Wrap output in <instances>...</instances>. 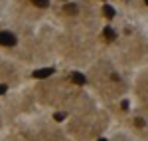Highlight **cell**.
Returning a JSON list of instances; mask_svg holds the SVG:
<instances>
[{"label":"cell","mask_w":148,"mask_h":141,"mask_svg":"<svg viewBox=\"0 0 148 141\" xmlns=\"http://www.w3.org/2000/svg\"><path fill=\"white\" fill-rule=\"evenodd\" d=\"M0 46H6V48L16 46V36L10 34V32H6V30H2V32H0Z\"/></svg>","instance_id":"cell-1"},{"label":"cell","mask_w":148,"mask_h":141,"mask_svg":"<svg viewBox=\"0 0 148 141\" xmlns=\"http://www.w3.org/2000/svg\"><path fill=\"white\" fill-rule=\"evenodd\" d=\"M51 74H53V68H44V70H36L34 78L36 80H44V78H49Z\"/></svg>","instance_id":"cell-2"},{"label":"cell","mask_w":148,"mask_h":141,"mask_svg":"<svg viewBox=\"0 0 148 141\" xmlns=\"http://www.w3.org/2000/svg\"><path fill=\"white\" fill-rule=\"evenodd\" d=\"M71 80H73L75 83H79V85H83V83L87 82V80H85V76L79 74V72H73V74H71Z\"/></svg>","instance_id":"cell-3"},{"label":"cell","mask_w":148,"mask_h":141,"mask_svg":"<svg viewBox=\"0 0 148 141\" xmlns=\"http://www.w3.org/2000/svg\"><path fill=\"white\" fill-rule=\"evenodd\" d=\"M103 12H105V16H107V18H113V16H114V8H113V6H105Z\"/></svg>","instance_id":"cell-4"},{"label":"cell","mask_w":148,"mask_h":141,"mask_svg":"<svg viewBox=\"0 0 148 141\" xmlns=\"http://www.w3.org/2000/svg\"><path fill=\"white\" fill-rule=\"evenodd\" d=\"M114 30L113 28H105V38H107V40H114Z\"/></svg>","instance_id":"cell-5"},{"label":"cell","mask_w":148,"mask_h":141,"mask_svg":"<svg viewBox=\"0 0 148 141\" xmlns=\"http://www.w3.org/2000/svg\"><path fill=\"white\" fill-rule=\"evenodd\" d=\"M32 4H36L38 8H46L47 4H49V0H32Z\"/></svg>","instance_id":"cell-6"},{"label":"cell","mask_w":148,"mask_h":141,"mask_svg":"<svg viewBox=\"0 0 148 141\" xmlns=\"http://www.w3.org/2000/svg\"><path fill=\"white\" fill-rule=\"evenodd\" d=\"M75 10H77V8H75L73 4H67V6H65V12H75Z\"/></svg>","instance_id":"cell-7"},{"label":"cell","mask_w":148,"mask_h":141,"mask_svg":"<svg viewBox=\"0 0 148 141\" xmlns=\"http://www.w3.org/2000/svg\"><path fill=\"white\" fill-rule=\"evenodd\" d=\"M136 125H138V127H144V119L138 117V119H136Z\"/></svg>","instance_id":"cell-8"},{"label":"cell","mask_w":148,"mask_h":141,"mask_svg":"<svg viewBox=\"0 0 148 141\" xmlns=\"http://www.w3.org/2000/svg\"><path fill=\"white\" fill-rule=\"evenodd\" d=\"M63 117H65V113H56V119H59V121H61Z\"/></svg>","instance_id":"cell-9"},{"label":"cell","mask_w":148,"mask_h":141,"mask_svg":"<svg viewBox=\"0 0 148 141\" xmlns=\"http://www.w3.org/2000/svg\"><path fill=\"white\" fill-rule=\"evenodd\" d=\"M2 94H6V85H0V95Z\"/></svg>","instance_id":"cell-10"},{"label":"cell","mask_w":148,"mask_h":141,"mask_svg":"<svg viewBox=\"0 0 148 141\" xmlns=\"http://www.w3.org/2000/svg\"><path fill=\"white\" fill-rule=\"evenodd\" d=\"M99 141H107V139H99Z\"/></svg>","instance_id":"cell-11"},{"label":"cell","mask_w":148,"mask_h":141,"mask_svg":"<svg viewBox=\"0 0 148 141\" xmlns=\"http://www.w3.org/2000/svg\"><path fill=\"white\" fill-rule=\"evenodd\" d=\"M144 2H146V4H148V0H144Z\"/></svg>","instance_id":"cell-12"}]
</instances>
